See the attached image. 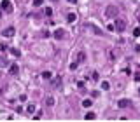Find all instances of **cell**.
Segmentation results:
<instances>
[{
  "label": "cell",
  "instance_id": "1",
  "mask_svg": "<svg viewBox=\"0 0 140 122\" xmlns=\"http://www.w3.org/2000/svg\"><path fill=\"white\" fill-rule=\"evenodd\" d=\"M114 28H116L117 31H124V30H126V21H124L123 17H117V19H116V25H114Z\"/></svg>",
  "mask_w": 140,
  "mask_h": 122
},
{
  "label": "cell",
  "instance_id": "2",
  "mask_svg": "<svg viewBox=\"0 0 140 122\" xmlns=\"http://www.w3.org/2000/svg\"><path fill=\"white\" fill-rule=\"evenodd\" d=\"M117 12H119V9H117L116 5H109V7L105 9V16H107V17H116Z\"/></svg>",
  "mask_w": 140,
  "mask_h": 122
},
{
  "label": "cell",
  "instance_id": "3",
  "mask_svg": "<svg viewBox=\"0 0 140 122\" xmlns=\"http://www.w3.org/2000/svg\"><path fill=\"white\" fill-rule=\"evenodd\" d=\"M0 9L5 11V12H12V4H11V0H2V2H0Z\"/></svg>",
  "mask_w": 140,
  "mask_h": 122
},
{
  "label": "cell",
  "instance_id": "4",
  "mask_svg": "<svg viewBox=\"0 0 140 122\" xmlns=\"http://www.w3.org/2000/svg\"><path fill=\"white\" fill-rule=\"evenodd\" d=\"M53 35H54V38L61 40V38H65V37H67V31H65V30H61V28H56Z\"/></svg>",
  "mask_w": 140,
  "mask_h": 122
},
{
  "label": "cell",
  "instance_id": "5",
  "mask_svg": "<svg viewBox=\"0 0 140 122\" xmlns=\"http://www.w3.org/2000/svg\"><path fill=\"white\" fill-rule=\"evenodd\" d=\"M14 33H16V30H14L12 26H9V28H5V30L2 31V35H4V37H14Z\"/></svg>",
  "mask_w": 140,
  "mask_h": 122
},
{
  "label": "cell",
  "instance_id": "6",
  "mask_svg": "<svg viewBox=\"0 0 140 122\" xmlns=\"http://www.w3.org/2000/svg\"><path fill=\"white\" fill-rule=\"evenodd\" d=\"M18 72H19V66H18L16 63H12V65L9 66V73H11V75H16Z\"/></svg>",
  "mask_w": 140,
  "mask_h": 122
},
{
  "label": "cell",
  "instance_id": "7",
  "mask_svg": "<svg viewBox=\"0 0 140 122\" xmlns=\"http://www.w3.org/2000/svg\"><path fill=\"white\" fill-rule=\"evenodd\" d=\"M117 107L119 108H126V107H130V101L128 99H119L117 101Z\"/></svg>",
  "mask_w": 140,
  "mask_h": 122
},
{
  "label": "cell",
  "instance_id": "8",
  "mask_svg": "<svg viewBox=\"0 0 140 122\" xmlns=\"http://www.w3.org/2000/svg\"><path fill=\"white\" fill-rule=\"evenodd\" d=\"M75 19H77V14H75V12H70V14L67 16V21H68V23H74Z\"/></svg>",
  "mask_w": 140,
  "mask_h": 122
},
{
  "label": "cell",
  "instance_id": "9",
  "mask_svg": "<svg viewBox=\"0 0 140 122\" xmlns=\"http://www.w3.org/2000/svg\"><path fill=\"white\" fill-rule=\"evenodd\" d=\"M9 52L14 56V58H19V56H21V52H19V49H14V47H11L9 49Z\"/></svg>",
  "mask_w": 140,
  "mask_h": 122
},
{
  "label": "cell",
  "instance_id": "10",
  "mask_svg": "<svg viewBox=\"0 0 140 122\" xmlns=\"http://www.w3.org/2000/svg\"><path fill=\"white\" fill-rule=\"evenodd\" d=\"M53 86H54V87H60V86H61V77L53 78Z\"/></svg>",
  "mask_w": 140,
  "mask_h": 122
},
{
  "label": "cell",
  "instance_id": "11",
  "mask_svg": "<svg viewBox=\"0 0 140 122\" xmlns=\"http://www.w3.org/2000/svg\"><path fill=\"white\" fill-rule=\"evenodd\" d=\"M84 59H86V54H84V52L81 51V52H79V54H77V63H82V61H84Z\"/></svg>",
  "mask_w": 140,
  "mask_h": 122
},
{
  "label": "cell",
  "instance_id": "12",
  "mask_svg": "<svg viewBox=\"0 0 140 122\" xmlns=\"http://www.w3.org/2000/svg\"><path fill=\"white\" fill-rule=\"evenodd\" d=\"M46 103H47V107H53V105H54V98H53V96H47V98H46Z\"/></svg>",
  "mask_w": 140,
  "mask_h": 122
},
{
  "label": "cell",
  "instance_id": "13",
  "mask_svg": "<svg viewBox=\"0 0 140 122\" xmlns=\"http://www.w3.org/2000/svg\"><path fill=\"white\" fill-rule=\"evenodd\" d=\"M33 112H35V105H32V103L26 105V113H33Z\"/></svg>",
  "mask_w": 140,
  "mask_h": 122
},
{
  "label": "cell",
  "instance_id": "14",
  "mask_svg": "<svg viewBox=\"0 0 140 122\" xmlns=\"http://www.w3.org/2000/svg\"><path fill=\"white\" fill-rule=\"evenodd\" d=\"M91 105H93V101H91V99H84V101H82V107H84V108H89Z\"/></svg>",
  "mask_w": 140,
  "mask_h": 122
},
{
  "label": "cell",
  "instance_id": "15",
  "mask_svg": "<svg viewBox=\"0 0 140 122\" xmlns=\"http://www.w3.org/2000/svg\"><path fill=\"white\" fill-rule=\"evenodd\" d=\"M95 117H96V115H95L93 112H89V113H86V120H95Z\"/></svg>",
  "mask_w": 140,
  "mask_h": 122
},
{
  "label": "cell",
  "instance_id": "16",
  "mask_svg": "<svg viewBox=\"0 0 140 122\" xmlns=\"http://www.w3.org/2000/svg\"><path fill=\"white\" fill-rule=\"evenodd\" d=\"M102 89H103V91H109V89H110V84H109V82H102Z\"/></svg>",
  "mask_w": 140,
  "mask_h": 122
},
{
  "label": "cell",
  "instance_id": "17",
  "mask_svg": "<svg viewBox=\"0 0 140 122\" xmlns=\"http://www.w3.org/2000/svg\"><path fill=\"white\" fill-rule=\"evenodd\" d=\"M44 14H46V16H51V14H53V9H51V7H46V9H44Z\"/></svg>",
  "mask_w": 140,
  "mask_h": 122
},
{
  "label": "cell",
  "instance_id": "18",
  "mask_svg": "<svg viewBox=\"0 0 140 122\" xmlns=\"http://www.w3.org/2000/svg\"><path fill=\"white\" fill-rule=\"evenodd\" d=\"M0 66H7V59L5 58H0Z\"/></svg>",
  "mask_w": 140,
  "mask_h": 122
},
{
  "label": "cell",
  "instance_id": "19",
  "mask_svg": "<svg viewBox=\"0 0 140 122\" xmlns=\"http://www.w3.org/2000/svg\"><path fill=\"white\" fill-rule=\"evenodd\" d=\"M133 37H135V38L140 37V28H135V30H133Z\"/></svg>",
  "mask_w": 140,
  "mask_h": 122
},
{
  "label": "cell",
  "instance_id": "20",
  "mask_svg": "<svg viewBox=\"0 0 140 122\" xmlns=\"http://www.w3.org/2000/svg\"><path fill=\"white\" fill-rule=\"evenodd\" d=\"M42 2H44V0H33V5L39 7V5H42Z\"/></svg>",
  "mask_w": 140,
  "mask_h": 122
},
{
  "label": "cell",
  "instance_id": "21",
  "mask_svg": "<svg viewBox=\"0 0 140 122\" xmlns=\"http://www.w3.org/2000/svg\"><path fill=\"white\" fill-rule=\"evenodd\" d=\"M79 66V63H77V61H74V63H70V70H75Z\"/></svg>",
  "mask_w": 140,
  "mask_h": 122
},
{
  "label": "cell",
  "instance_id": "22",
  "mask_svg": "<svg viewBox=\"0 0 140 122\" xmlns=\"http://www.w3.org/2000/svg\"><path fill=\"white\" fill-rule=\"evenodd\" d=\"M42 77L44 78H51V72H42Z\"/></svg>",
  "mask_w": 140,
  "mask_h": 122
},
{
  "label": "cell",
  "instance_id": "23",
  "mask_svg": "<svg viewBox=\"0 0 140 122\" xmlns=\"http://www.w3.org/2000/svg\"><path fill=\"white\" fill-rule=\"evenodd\" d=\"M91 78H93V80H98V72H93V75H91Z\"/></svg>",
  "mask_w": 140,
  "mask_h": 122
},
{
  "label": "cell",
  "instance_id": "24",
  "mask_svg": "<svg viewBox=\"0 0 140 122\" xmlns=\"http://www.w3.org/2000/svg\"><path fill=\"white\" fill-rule=\"evenodd\" d=\"M135 80H137V82H140V73H135Z\"/></svg>",
  "mask_w": 140,
  "mask_h": 122
},
{
  "label": "cell",
  "instance_id": "25",
  "mask_svg": "<svg viewBox=\"0 0 140 122\" xmlns=\"http://www.w3.org/2000/svg\"><path fill=\"white\" fill-rule=\"evenodd\" d=\"M68 2H70V4H77V0H68Z\"/></svg>",
  "mask_w": 140,
  "mask_h": 122
},
{
  "label": "cell",
  "instance_id": "26",
  "mask_svg": "<svg viewBox=\"0 0 140 122\" xmlns=\"http://www.w3.org/2000/svg\"><path fill=\"white\" fill-rule=\"evenodd\" d=\"M137 19H138V23H140V12H138V16H137Z\"/></svg>",
  "mask_w": 140,
  "mask_h": 122
},
{
  "label": "cell",
  "instance_id": "27",
  "mask_svg": "<svg viewBox=\"0 0 140 122\" xmlns=\"http://www.w3.org/2000/svg\"><path fill=\"white\" fill-rule=\"evenodd\" d=\"M2 14H4V11H2V9H0V17H2Z\"/></svg>",
  "mask_w": 140,
  "mask_h": 122
},
{
  "label": "cell",
  "instance_id": "28",
  "mask_svg": "<svg viewBox=\"0 0 140 122\" xmlns=\"http://www.w3.org/2000/svg\"><path fill=\"white\" fill-rule=\"evenodd\" d=\"M51 2H58V0H51Z\"/></svg>",
  "mask_w": 140,
  "mask_h": 122
},
{
  "label": "cell",
  "instance_id": "29",
  "mask_svg": "<svg viewBox=\"0 0 140 122\" xmlns=\"http://www.w3.org/2000/svg\"><path fill=\"white\" fill-rule=\"evenodd\" d=\"M138 92H140V89H138Z\"/></svg>",
  "mask_w": 140,
  "mask_h": 122
}]
</instances>
